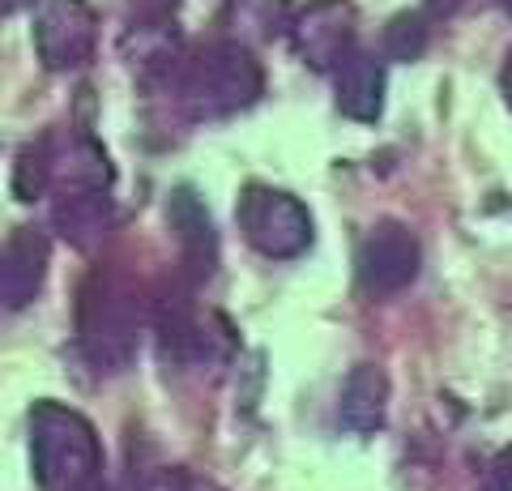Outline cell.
<instances>
[{
	"label": "cell",
	"instance_id": "cell-1",
	"mask_svg": "<svg viewBox=\"0 0 512 491\" xmlns=\"http://www.w3.org/2000/svg\"><path fill=\"white\" fill-rule=\"evenodd\" d=\"M141 329H146V299L120 269L99 265L77 295V346L94 372L120 376L137 363Z\"/></svg>",
	"mask_w": 512,
	"mask_h": 491
},
{
	"label": "cell",
	"instance_id": "cell-2",
	"mask_svg": "<svg viewBox=\"0 0 512 491\" xmlns=\"http://www.w3.org/2000/svg\"><path fill=\"white\" fill-rule=\"evenodd\" d=\"M30 466L43 491H107L94 423L52 398L30 406Z\"/></svg>",
	"mask_w": 512,
	"mask_h": 491
},
{
	"label": "cell",
	"instance_id": "cell-3",
	"mask_svg": "<svg viewBox=\"0 0 512 491\" xmlns=\"http://www.w3.org/2000/svg\"><path fill=\"white\" fill-rule=\"evenodd\" d=\"M261 90H265L261 60L239 39H222V43L201 47L192 60H184L180 77H175V94H180L184 112L192 120L235 116L261 99Z\"/></svg>",
	"mask_w": 512,
	"mask_h": 491
},
{
	"label": "cell",
	"instance_id": "cell-4",
	"mask_svg": "<svg viewBox=\"0 0 512 491\" xmlns=\"http://www.w3.org/2000/svg\"><path fill=\"white\" fill-rule=\"evenodd\" d=\"M235 218H239V231L244 240L261 252L269 261H295L312 248V214L295 193H282V188H269V184H248L239 193L235 205Z\"/></svg>",
	"mask_w": 512,
	"mask_h": 491
},
{
	"label": "cell",
	"instance_id": "cell-5",
	"mask_svg": "<svg viewBox=\"0 0 512 491\" xmlns=\"http://www.w3.org/2000/svg\"><path fill=\"white\" fill-rule=\"evenodd\" d=\"M30 35L47 73H73L99 47V13L86 0H39Z\"/></svg>",
	"mask_w": 512,
	"mask_h": 491
},
{
	"label": "cell",
	"instance_id": "cell-6",
	"mask_svg": "<svg viewBox=\"0 0 512 491\" xmlns=\"http://www.w3.org/2000/svg\"><path fill=\"white\" fill-rule=\"evenodd\" d=\"M355 35H359V13L350 0H312V5L295 13L291 47L308 69L333 73L355 52Z\"/></svg>",
	"mask_w": 512,
	"mask_h": 491
},
{
	"label": "cell",
	"instance_id": "cell-7",
	"mask_svg": "<svg viewBox=\"0 0 512 491\" xmlns=\"http://www.w3.org/2000/svg\"><path fill=\"white\" fill-rule=\"evenodd\" d=\"M423 248L414 240V231L397 218H384L359 244V282L367 295H397L419 278Z\"/></svg>",
	"mask_w": 512,
	"mask_h": 491
},
{
	"label": "cell",
	"instance_id": "cell-8",
	"mask_svg": "<svg viewBox=\"0 0 512 491\" xmlns=\"http://www.w3.org/2000/svg\"><path fill=\"white\" fill-rule=\"evenodd\" d=\"M47 261H52L47 235L39 227H13L0 252V304L9 312L35 304L47 282Z\"/></svg>",
	"mask_w": 512,
	"mask_h": 491
},
{
	"label": "cell",
	"instance_id": "cell-9",
	"mask_svg": "<svg viewBox=\"0 0 512 491\" xmlns=\"http://www.w3.org/2000/svg\"><path fill=\"white\" fill-rule=\"evenodd\" d=\"M52 227L69 248L99 252L116 227V205H111L107 188H60L52 205Z\"/></svg>",
	"mask_w": 512,
	"mask_h": 491
},
{
	"label": "cell",
	"instance_id": "cell-10",
	"mask_svg": "<svg viewBox=\"0 0 512 491\" xmlns=\"http://www.w3.org/2000/svg\"><path fill=\"white\" fill-rule=\"evenodd\" d=\"M167 223L175 231V244H180L188 274L210 278L218 265V231H214V218L205 210V201L192 188H175L167 201Z\"/></svg>",
	"mask_w": 512,
	"mask_h": 491
},
{
	"label": "cell",
	"instance_id": "cell-11",
	"mask_svg": "<svg viewBox=\"0 0 512 491\" xmlns=\"http://www.w3.org/2000/svg\"><path fill=\"white\" fill-rule=\"evenodd\" d=\"M333 103L346 120L376 124L384 112V65L367 52H350L333 69Z\"/></svg>",
	"mask_w": 512,
	"mask_h": 491
},
{
	"label": "cell",
	"instance_id": "cell-12",
	"mask_svg": "<svg viewBox=\"0 0 512 491\" xmlns=\"http://www.w3.org/2000/svg\"><path fill=\"white\" fill-rule=\"evenodd\" d=\"M338 419L346 432L355 436H372L389 419V376L380 363H355L342 385V402H338Z\"/></svg>",
	"mask_w": 512,
	"mask_h": 491
},
{
	"label": "cell",
	"instance_id": "cell-13",
	"mask_svg": "<svg viewBox=\"0 0 512 491\" xmlns=\"http://www.w3.org/2000/svg\"><path fill=\"white\" fill-rule=\"evenodd\" d=\"M47 146H52L56 188H111V180H116V167H111L107 150L90 133L47 137Z\"/></svg>",
	"mask_w": 512,
	"mask_h": 491
},
{
	"label": "cell",
	"instance_id": "cell-14",
	"mask_svg": "<svg viewBox=\"0 0 512 491\" xmlns=\"http://www.w3.org/2000/svg\"><path fill=\"white\" fill-rule=\"evenodd\" d=\"M295 5L291 0H231V26L239 43H274V39H291L295 26Z\"/></svg>",
	"mask_w": 512,
	"mask_h": 491
},
{
	"label": "cell",
	"instance_id": "cell-15",
	"mask_svg": "<svg viewBox=\"0 0 512 491\" xmlns=\"http://www.w3.org/2000/svg\"><path fill=\"white\" fill-rule=\"evenodd\" d=\"M427 43H431V13L406 9V13H397V18H389V26H384V56L389 60L410 65V60H419L427 52Z\"/></svg>",
	"mask_w": 512,
	"mask_h": 491
},
{
	"label": "cell",
	"instance_id": "cell-16",
	"mask_svg": "<svg viewBox=\"0 0 512 491\" xmlns=\"http://www.w3.org/2000/svg\"><path fill=\"white\" fill-rule=\"evenodd\" d=\"M47 188H56V176H52V146L43 137V141H30L18 154V163H13V197L39 201L47 197Z\"/></svg>",
	"mask_w": 512,
	"mask_h": 491
},
{
	"label": "cell",
	"instance_id": "cell-17",
	"mask_svg": "<svg viewBox=\"0 0 512 491\" xmlns=\"http://www.w3.org/2000/svg\"><path fill=\"white\" fill-rule=\"evenodd\" d=\"M124 491H192V474H184L180 466H137Z\"/></svg>",
	"mask_w": 512,
	"mask_h": 491
},
{
	"label": "cell",
	"instance_id": "cell-18",
	"mask_svg": "<svg viewBox=\"0 0 512 491\" xmlns=\"http://www.w3.org/2000/svg\"><path fill=\"white\" fill-rule=\"evenodd\" d=\"M180 9V0H133L128 5V26L133 30H150V26H167Z\"/></svg>",
	"mask_w": 512,
	"mask_h": 491
},
{
	"label": "cell",
	"instance_id": "cell-19",
	"mask_svg": "<svg viewBox=\"0 0 512 491\" xmlns=\"http://www.w3.org/2000/svg\"><path fill=\"white\" fill-rule=\"evenodd\" d=\"M487 491H512V445H504L487 466Z\"/></svg>",
	"mask_w": 512,
	"mask_h": 491
},
{
	"label": "cell",
	"instance_id": "cell-20",
	"mask_svg": "<svg viewBox=\"0 0 512 491\" xmlns=\"http://www.w3.org/2000/svg\"><path fill=\"white\" fill-rule=\"evenodd\" d=\"M500 90H504V103L512 107V47H508V56H504V69H500Z\"/></svg>",
	"mask_w": 512,
	"mask_h": 491
},
{
	"label": "cell",
	"instance_id": "cell-21",
	"mask_svg": "<svg viewBox=\"0 0 512 491\" xmlns=\"http://www.w3.org/2000/svg\"><path fill=\"white\" fill-rule=\"evenodd\" d=\"M461 0H427V13L431 18H448V13H457Z\"/></svg>",
	"mask_w": 512,
	"mask_h": 491
},
{
	"label": "cell",
	"instance_id": "cell-22",
	"mask_svg": "<svg viewBox=\"0 0 512 491\" xmlns=\"http://www.w3.org/2000/svg\"><path fill=\"white\" fill-rule=\"evenodd\" d=\"M0 5H5V13H18L26 5H39V0H0Z\"/></svg>",
	"mask_w": 512,
	"mask_h": 491
},
{
	"label": "cell",
	"instance_id": "cell-23",
	"mask_svg": "<svg viewBox=\"0 0 512 491\" xmlns=\"http://www.w3.org/2000/svg\"><path fill=\"white\" fill-rule=\"evenodd\" d=\"M192 491H218L214 483H205V479H192Z\"/></svg>",
	"mask_w": 512,
	"mask_h": 491
},
{
	"label": "cell",
	"instance_id": "cell-24",
	"mask_svg": "<svg viewBox=\"0 0 512 491\" xmlns=\"http://www.w3.org/2000/svg\"><path fill=\"white\" fill-rule=\"evenodd\" d=\"M504 9H508V18H512V0H504Z\"/></svg>",
	"mask_w": 512,
	"mask_h": 491
}]
</instances>
